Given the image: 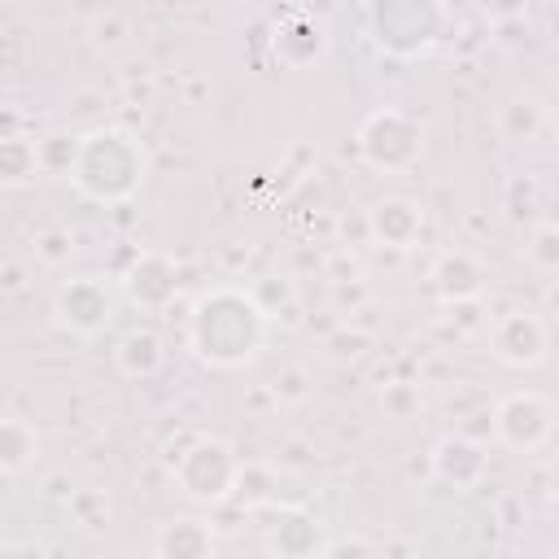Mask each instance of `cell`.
<instances>
[{"mask_svg":"<svg viewBox=\"0 0 559 559\" xmlns=\"http://www.w3.org/2000/svg\"><path fill=\"white\" fill-rule=\"evenodd\" d=\"M262 341V314L240 293H210L192 314V345L210 362H245Z\"/></svg>","mask_w":559,"mask_h":559,"instance_id":"obj_1","label":"cell"},{"mask_svg":"<svg viewBox=\"0 0 559 559\" xmlns=\"http://www.w3.org/2000/svg\"><path fill=\"white\" fill-rule=\"evenodd\" d=\"M74 179L92 192V197H127L140 179V153L127 135L118 131H100L79 148V166Z\"/></svg>","mask_w":559,"mask_h":559,"instance_id":"obj_2","label":"cell"},{"mask_svg":"<svg viewBox=\"0 0 559 559\" xmlns=\"http://www.w3.org/2000/svg\"><path fill=\"white\" fill-rule=\"evenodd\" d=\"M437 35V9L428 4H389L376 9V39L393 52H415Z\"/></svg>","mask_w":559,"mask_h":559,"instance_id":"obj_3","label":"cell"},{"mask_svg":"<svg viewBox=\"0 0 559 559\" xmlns=\"http://www.w3.org/2000/svg\"><path fill=\"white\" fill-rule=\"evenodd\" d=\"M231 476H236V463H231L227 445H218V441L192 445V450L183 454V463H179V480H183V489L197 493V498H218V493H227Z\"/></svg>","mask_w":559,"mask_h":559,"instance_id":"obj_4","label":"cell"},{"mask_svg":"<svg viewBox=\"0 0 559 559\" xmlns=\"http://www.w3.org/2000/svg\"><path fill=\"white\" fill-rule=\"evenodd\" d=\"M362 153L376 166H406L419 153V131L402 114H376L362 127Z\"/></svg>","mask_w":559,"mask_h":559,"instance_id":"obj_5","label":"cell"},{"mask_svg":"<svg viewBox=\"0 0 559 559\" xmlns=\"http://www.w3.org/2000/svg\"><path fill=\"white\" fill-rule=\"evenodd\" d=\"M498 428H502V437L511 441V445H537L546 432H550V406L542 402V397H533V393H524V397H511L507 406H502V415H498Z\"/></svg>","mask_w":559,"mask_h":559,"instance_id":"obj_6","label":"cell"},{"mask_svg":"<svg viewBox=\"0 0 559 559\" xmlns=\"http://www.w3.org/2000/svg\"><path fill=\"white\" fill-rule=\"evenodd\" d=\"M57 310H61V319H66L70 328L96 332V328L109 319V293H105L96 280H79V284H70V288L61 293Z\"/></svg>","mask_w":559,"mask_h":559,"instance_id":"obj_7","label":"cell"},{"mask_svg":"<svg viewBox=\"0 0 559 559\" xmlns=\"http://www.w3.org/2000/svg\"><path fill=\"white\" fill-rule=\"evenodd\" d=\"M493 345H498V354L507 362H537L542 349H546V332L528 314H507L498 323V332H493Z\"/></svg>","mask_w":559,"mask_h":559,"instance_id":"obj_8","label":"cell"},{"mask_svg":"<svg viewBox=\"0 0 559 559\" xmlns=\"http://www.w3.org/2000/svg\"><path fill=\"white\" fill-rule=\"evenodd\" d=\"M293 44H306V52H310V61L323 52V44H328V31H323V22L319 17H310V13H288L284 22H275V52L280 57H288L293 52Z\"/></svg>","mask_w":559,"mask_h":559,"instance_id":"obj_9","label":"cell"},{"mask_svg":"<svg viewBox=\"0 0 559 559\" xmlns=\"http://www.w3.org/2000/svg\"><path fill=\"white\" fill-rule=\"evenodd\" d=\"M157 550H162V559H210L214 542H210V533H205L201 520H179V524H170L162 533Z\"/></svg>","mask_w":559,"mask_h":559,"instance_id":"obj_10","label":"cell"},{"mask_svg":"<svg viewBox=\"0 0 559 559\" xmlns=\"http://www.w3.org/2000/svg\"><path fill=\"white\" fill-rule=\"evenodd\" d=\"M415 227H419V218H415V210L406 201H384L376 210V231L389 236V240H411Z\"/></svg>","mask_w":559,"mask_h":559,"instance_id":"obj_11","label":"cell"},{"mask_svg":"<svg viewBox=\"0 0 559 559\" xmlns=\"http://www.w3.org/2000/svg\"><path fill=\"white\" fill-rule=\"evenodd\" d=\"M31 459V432L22 424H0V467H22Z\"/></svg>","mask_w":559,"mask_h":559,"instance_id":"obj_12","label":"cell"},{"mask_svg":"<svg viewBox=\"0 0 559 559\" xmlns=\"http://www.w3.org/2000/svg\"><path fill=\"white\" fill-rule=\"evenodd\" d=\"M35 166V153L22 140H0V175L4 179H26Z\"/></svg>","mask_w":559,"mask_h":559,"instance_id":"obj_13","label":"cell"},{"mask_svg":"<svg viewBox=\"0 0 559 559\" xmlns=\"http://www.w3.org/2000/svg\"><path fill=\"white\" fill-rule=\"evenodd\" d=\"M135 358H140V371H153L157 367V341L144 332V336H127V345H122V362L127 367H135Z\"/></svg>","mask_w":559,"mask_h":559,"instance_id":"obj_14","label":"cell"}]
</instances>
